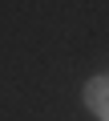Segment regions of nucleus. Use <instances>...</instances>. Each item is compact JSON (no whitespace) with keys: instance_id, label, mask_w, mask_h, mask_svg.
Wrapping results in <instances>:
<instances>
[{"instance_id":"1","label":"nucleus","mask_w":109,"mask_h":121,"mask_svg":"<svg viewBox=\"0 0 109 121\" xmlns=\"http://www.w3.org/2000/svg\"><path fill=\"white\" fill-rule=\"evenodd\" d=\"M85 105L101 117H109V77H93L85 81Z\"/></svg>"}]
</instances>
